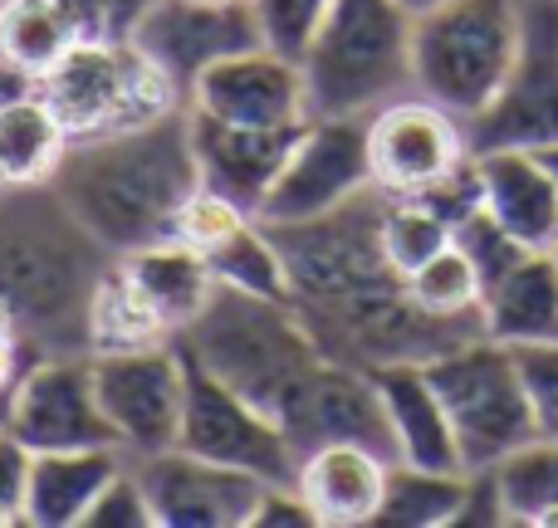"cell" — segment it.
I'll return each mask as SVG.
<instances>
[{"label": "cell", "instance_id": "cell-48", "mask_svg": "<svg viewBox=\"0 0 558 528\" xmlns=\"http://www.w3.org/2000/svg\"><path fill=\"white\" fill-rule=\"evenodd\" d=\"M10 5H15V0H0V20H5V10H10Z\"/></svg>", "mask_w": 558, "mask_h": 528}, {"label": "cell", "instance_id": "cell-5", "mask_svg": "<svg viewBox=\"0 0 558 528\" xmlns=\"http://www.w3.org/2000/svg\"><path fill=\"white\" fill-rule=\"evenodd\" d=\"M39 98L54 108L69 143L128 133L186 108V94L133 39H84L39 74Z\"/></svg>", "mask_w": 558, "mask_h": 528}, {"label": "cell", "instance_id": "cell-31", "mask_svg": "<svg viewBox=\"0 0 558 528\" xmlns=\"http://www.w3.org/2000/svg\"><path fill=\"white\" fill-rule=\"evenodd\" d=\"M206 265H211L216 284L241 288V294H255V298H275V304H294V298H289L284 260H279L270 231H265L260 221H245L231 241L206 250Z\"/></svg>", "mask_w": 558, "mask_h": 528}, {"label": "cell", "instance_id": "cell-41", "mask_svg": "<svg viewBox=\"0 0 558 528\" xmlns=\"http://www.w3.org/2000/svg\"><path fill=\"white\" fill-rule=\"evenodd\" d=\"M251 528H318V519L294 484H270L260 494V509H255Z\"/></svg>", "mask_w": 558, "mask_h": 528}, {"label": "cell", "instance_id": "cell-6", "mask_svg": "<svg viewBox=\"0 0 558 528\" xmlns=\"http://www.w3.org/2000/svg\"><path fill=\"white\" fill-rule=\"evenodd\" d=\"M520 49V0H451L412 20L416 94L461 123L490 108Z\"/></svg>", "mask_w": 558, "mask_h": 528}, {"label": "cell", "instance_id": "cell-38", "mask_svg": "<svg viewBox=\"0 0 558 528\" xmlns=\"http://www.w3.org/2000/svg\"><path fill=\"white\" fill-rule=\"evenodd\" d=\"M78 528H157L153 500H147L133 461H123V470L98 490V500L88 504V514H84V524Z\"/></svg>", "mask_w": 558, "mask_h": 528}, {"label": "cell", "instance_id": "cell-44", "mask_svg": "<svg viewBox=\"0 0 558 528\" xmlns=\"http://www.w3.org/2000/svg\"><path fill=\"white\" fill-rule=\"evenodd\" d=\"M157 0H104V10H108V35L113 39H128L137 29V20L153 10Z\"/></svg>", "mask_w": 558, "mask_h": 528}, {"label": "cell", "instance_id": "cell-10", "mask_svg": "<svg viewBox=\"0 0 558 528\" xmlns=\"http://www.w3.org/2000/svg\"><path fill=\"white\" fill-rule=\"evenodd\" d=\"M471 152L558 147V0H520V49L500 94L465 123Z\"/></svg>", "mask_w": 558, "mask_h": 528}, {"label": "cell", "instance_id": "cell-9", "mask_svg": "<svg viewBox=\"0 0 558 528\" xmlns=\"http://www.w3.org/2000/svg\"><path fill=\"white\" fill-rule=\"evenodd\" d=\"M383 206L387 192L367 186L363 196L333 206V211L314 216V221L294 225H265L284 260L289 298L294 304H324V298H343L357 288L392 284V265L383 255Z\"/></svg>", "mask_w": 558, "mask_h": 528}, {"label": "cell", "instance_id": "cell-8", "mask_svg": "<svg viewBox=\"0 0 558 528\" xmlns=\"http://www.w3.org/2000/svg\"><path fill=\"white\" fill-rule=\"evenodd\" d=\"M426 377L451 416L465 475L495 470L505 455H514L539 435L514 347L495 343V337H475V343L426 363Z\"/></svg>", "mask_w": 558, "mask_h": 528}, {"label": "cell", "instance_id": "cell-28", "mask_svg": "<svg viewBox=\"0 0 558 528\" xmlns=\"http://www.w3.org/2000/svg\"><path fill=\"white\" fill-rule=\"evenodd\" d=\"M69 137L45 98H20L0 108V186H39L54 176Z\"/></svg>", "mask_w": 558, "mask_h": 528}, {"label": "cell", "instance_id": "cell-11", "mask_svg": "<svg viewBox=\"0 0 558 528\" xmlns=\"http://www.w3.org/2000/svg\"><path fill=\"white\" fill-rule=\"evenodd\" d=\"M88 363H94L98 406L118 431L123 455L172 451L186 406V357L177 337L128 353H88Z\"/></svg>", "mask_w": 558, "mask_h": 528}, {"label": "cell", "instance_id": "cell-27", "mask_svg": "<svg viewBox=\"0 0 558 528\" xmlns=\"http://www.w3.org/2000/svg\"><path fill=\"white\" fill-rule=\"evenodd\" d=\"M88 353H128V347H157L172 343L167 318L153 308V298L133 284L123 260L104 269V279L88 294V318H84Z\"/></svg>", "mask_w": 558, "mask_h": 528}, {"label": "cell", "instance_id": "cell-49", "mask_svg": "<svg viewBox=\"0 0 558 528\" xmlns=\"http://www.w3.org/2000/svg\"><path fill=\"white\" fill-rule=\"evenodd\" d=\"M549 255H554V265H558V245H554V250H549Z\"/></svg>", "mask_w": 558, "mask_h": 528}, {"label": "cell", "instance_id": "cell-21", "mask_svg": "<svg viewBox=\"0 0 558 528\" xmlns=\"http://www.w3.org/2000/svg\"><path fill=\"white\" fill-rule=\"evenodd\" d=\"M387 470H392V461H383V455L348 441H328L299 455L294 490L314 509L318 528H373L377 509H383Z\"/></svg>", "mask_w": 558, "mask_h": 528}, {"label": "cell", "instance_id": "cell-45", "mask_svg": "<svg viewBox=\"0 0 558 528\" xmlns=\"http://www.w3.org/2000/svg\"><path fill=\"white\" fill-rule=\"evenodd\" d=\"M397 5L407 10V15H432V10H441V5H451V0H397Z\"/></svg>", "mask_w": 558, "mask_h": 528}, {"label": "cell", "instance_id": "cell-39", "mask_svg": "<svg viewBox=\"0 0 558 528\" xmlns=\"http://www.w3.org/2000/svg\"><path fill=\"white\" fill-rule=\"evenodd\" d=\"M514 363H520L524 392H530L534 431L539 441H558V343L514 347Z\"/></svg>", "mask_w": 558, "mask_h": 528}, {"label": "cell", "instance_id": "cell-29", "mask_svg": "<svg viewBox=\"0 0 558 528\" xmlns=\"http://www.w3.org/2000/svg\"><path fill=\"white\" fill-rule=\"evenodd\" d=\"M495 494H500L505 524L524 528H558V441L520 445L490 470Z\"/></svg>", "mask_w": 558, "mask_h": 528}, {"label": "cell", "instance_id": "cell-42", "mask_svg": "<svg viewBox=\"0 0 558 528\" xmlns=\"http://www.w3.org/2000/svg\"><path fill=\"white\" fill-rule=\"evenodd\" d=\"M35 357H25V337H20V333H0V421H5L10 392H15V382L25 377V367L35 363Z\"/></svg>", "mask_w": 558, "mask_h": 528}, {"label": "cell", "instance_id": "cell-19", "mask_svg": "<svg viewBox=\"0 0 558 528\" xmlns=\"http://www.w3.org/2000/svg\"><path fill=\"white\" fill-rule=\"evenodd\" d=\"M289 441H294L299 455L328 441H348L397 465V435H392V421H387V402L377 392V377L363 372V367L333 363V357L318 367L314 386H308L304 406H299L294 426H289Z\"/></svg>", "mask_w": 558, "mask_h": 528}, {"label": "cell", "instance_id": "cell-20", "mask_svg": "<svg viewBox=\"0 0 558 528\" xmlns=\"http://www.w3.org/2000/svg\"><path fill=\"white\" fill-rule=\"evenodd\" d=\"M299 133H304V123L299 127H245V123H221V118L192 108V152H196L202 186L255 216L265 192H270V182L279 176V167H284L289 147L299 143Z\"/></svg>", "mask_w": 558, "mask_h": 528}, {"label": "cell", "instance_id": "cell-1", "mask_svg": "<svg viewBox=\"0 0 558 528\" xmlns=\"http://www.w3.org/2000/svg\"><path fill=\"white\" fill-rule=\"evenodd\" d=\"M49 186L108 255L172 241L177 211L202 186L192 152V108H177L128 133L69 143Z\"/></svg>", "mask_w": 558, "mask_h": 528}, {"label": "cell", "instance_id": "cell-50", "mask_svg": "<svg viewBox=\"0 0 558 528\" xmlns=\"http://www.w3.org/2000/svg\"><path fill=\"white\" fill-rule=\"evenodd\" d=\"M211 5H221V0H211Z\"/></svg>", "mask_w": 558, "mask_h": 528}, {"label": "cell", "instance_id": "cell-26", "mask_svg": "<svg viewBox=\"0 0 558 528\" xmlns=\"http://www.w3.org/2000/svg\"><path fill=\"white\" fill-rule=\"evenodd\" d=\"M123 269L133 274V284L153 298V308L167 318L172 337L211 304L216 294V274L206 265L202 250L182 241H162V245H147V250H133V255H118Z\"/></svg>", "mask_w": 558, "mask_h": 528}, {"label": "cell", "instance_id": "cell-34", "mask_svg": "<svg viewBox=\"0 0 558 528\" xmlns=\"http://www.w3.org/2000/svg\"><path fill=\"white\" fill-rule=\"evenodd\" d=\"M407 294L426 308V314H441V318H481V304H485V288H481V274L475 265L456 250V241L446 245L441 255H432L416 274L402 279Z\"/></svg>", "mask_w": 558, "mask_h": 528}, {"label": "cell", "instance_id": "cell-46", "mask_svg": "<svg viewBox=\"0 0 558 528\" xmlns=\"http://www.w3.org/2000/svg\"><path fill=\"white\" fill-rule=\"evenodd\" d=\"M0 333H15V318H10V304L0 298Z\"/></svg>", "mask_w": 558, "mask_h": 528}, {"label": "cell", "instance_id": "cell-12", "mask_svg": "<svg viewBox=\"0 0 558 528\" xmlns=\"http://www.w3.org/2000/svg\"><path fill=\"white\" fill-rule=\"evenodd\" d=\"M177 451H192V455H202V461L251 470L270 484H294V475H299L294 441L279 431L260 406H251L241 392H231L221 377L206 372L196 357H186V406H182Z\"/></svg>", "mask_w": 558, "mask_h": 528}, {"label": "cell", "instance_id": "cell-43", "mask_svg": "<svg viewBox=\"0 0 558 528\" xmlns=\"http://www.w3.org/2000/svg\"><path fill=\"white\" fill-rule=\"evenodd\" d=\"M39 94V74L35 69H25L20 59H10L5 49H0V108L5 103H20V98H35Z\"/></svg>", "mask_w": 558, "mask_h": 528}, {"label": "cell", "instance_id": "cell-23", "mask_svg": "<svg viewBox=\"0 0 558 528\" xmlns=\"http://www.w3.org/2000/svg\"><path fill=\"white\" fill-rule=\"evenodd\" d=\"M377 392L387 402V421L397 435V461L416 465V470H446V475H465L461 465V445H456L451 416H446L441 396H436L432 377L422 363H397V367H377Z\"/></svg>", "mask_w": 558, "mask_h": 528}, {"label": "cell", "instance_id": "cell-30", "mask_svg": "<svg viewBox=\"0 0 558 528\" xmlns=\"http://www.w3.org/2000/svg\"><path fill=\"white\" fill-rule=\"evenodd\" d=\"M471 475H446V470H416V465L397 461L387 470L383 509L373 528H446L461 519Z\"/></svg>", "mask_w": 558, "mask_h": 528}, {"label": "cell", "instance_id": "cell-40", "mask_svg": "<svg viewBox=\"0 0 558 528\" xmlns=\"http://www.w3.org/2000/svg\"><path fill=\"white\" fill-rule=\"evenodd\" d=\"M29 445L15 431L0 426V509L20 524V504H25V480H29Z\"/></svg>", "mask_w": 558, "mask_h": 528}, {"label": "cell", "instance_id": "cell-32", "mask_svg": "<svg viewBox=\"0 0 558 528\" xmlns=\"http://www.w3.org/2000/svg\"><path fill=\"white\" fill-rule=\"evenodd\" d=\"M74 45L78 39L69 29L64 10H59V0H15L0 20V49L10 59H20L25 69H35V74L54 69Z\"/></svg>", "mask_w": 558, "mask_h": 528}, {"label": "cell", "instance_id": "cell-2", "mask_svg": "<svg viewBox=\"0 0 558 528\" xmlns=\"http://www.w3.org/2000/svg\"><path fill=\"white\" fill-rule=\"evenodd\" d=\"M113 260L49 182L0 186V298L39 357L88 353V294Z\"/></svg>", "mask_w": 558, "mask_h": 528}, {"label": "cell", "instance_id": "cell-17", "mask_svg": "<svg viewBox=\"0 0 558 528\" xmlns=\"http://www.w3.org/2000/svg\"><path fill=\"white\" fill-rule=\"evenodd\" d=\"M128 39L153 64H162L182 84L186 98H192V84L211 64L265 45L251 0H221V5H211V0H157Z\"/></svg>", "mask_w": 558, "mask_h": 528}, {"label": "cell", "instance_id": "cell-18", "mask_svg": "<svg viewBox=\"0 0 558 528\" xmlns=\"http://www.w3.org/2000/svg\"><path fill=\"white\" fill-rule=\"evenodd\" d=\"M186 103L196 113H211L221 123L245 127H299L308 123V94L299 59L275 54L270 45L241 49V54L211 64L192 84Z\"/></svg>", "mask_w": 558, "mask_h": 528}, {"label": "cell", "instance_id": "cell-14", "mask_svg": "<svg viewBox=\"0 0 558 528\" xmlns=\"http://www.w3.org/2000/svg\"><path fill=\"white\" fill-rule=\"evenodd\" d=\"M5 431H15L29 451H88V445H118L94 392V363L88 353H45L25 367L5 402ZM123 451V445H118Z\"/></svg>", "mask_w": 558, "mask_h": 528}, {"label": "cell", "instance_id": "cell-47", "mask_svg": "<svg viewBox=\"0 0 558 528\" xmlns=\"http://www.w3.org/2000/svg\"><path fill=\"white\" fill-rule=\"evenodd\" d=\"M544 167H549V172H554V182H558V147H544Z\"/></svg>", "mask_w": 558, "mask_h": 528}, {"label": "cell", "instance_id": "cell-22", "mask_svg": "<svg viewBox=\"0 0 558 528\" xmlns=\"http://www.w3.org/2000/svg\"><path fill=\"white\" fill-rule=\"evenodd\" d=\"M485 182V211L524 245V250H554L558 245V182L539 152L500 147L475 152Z\"/></svg>", "mask_w": 558, "mask_h": 528}, {"label": "cell", "instance_id": "cell-36", "mask_svg": "<svg viewBox=\"0 0 558 528\" xmlns=\"http://www.w3.org/2000/svg\"><path fill=\"white\" fill-rule=\"evenodd\" d=\"M328 5H333V0H251L255 20H260L265 45H270L275 54H284V59H304L308 39L318 35Z\"/></svg>", "mask_w": 558, "mask_h": 528}, {"label": "cell", "instance_id": "cell-13", "mask_svg": "<svg viewBox=\"0 0 558 528\" xmlns=\"http://www.w3.org/2000/svg\"><path fill=\"white\" fill-rule=\"evenodd\" d=\"M373 186L367 167V118H308L299 143L289 147L284 167L265 192L255 221L294 225L353 201Z\"/></svg>", "mask_w": 558, "mask_h": 528}, {"label": "cell", "instance_id": "cell-35", "mask_svg": "<svg viewBox=\"0 0 558 528\" xmlns=\"http://www.w3.org/2000/svg\"><path fill=\"white\" fill-rule=\"evenodd\" d=\"M451 241H456V250H461L465 260L475 265V274H481V288H485V294H490V288L500 284V279L510 274V269L520 265L524 255H534V250H524V245L514 241V235L505 231V225L495 221L490 211H485V206H481L475 216H465L461 225H456Z\"/></svg>", "mask_w": 558, "mask_h": 528}, {"label": "cell", "instance_id": "cell-15", "mask_svg": "<svg viewBox=\"0 0 558 528\" xmlns=\"http://www.w3.org/2000/svg\"><path fill=\"white\" fill-rule=\"evenodd\" d=\"M133 470L153 500L157 528H251L270 480L235 465L202 461L192 451L133 455Z\"/></svg>", "mask_w": 558, "mask_h": 528}, {"label": "cell", "instance_id": "cell-33", "mask_svg": "<svg viewBox=\"0 0 558 528\" xmlns=\"http://www.w3.org/2000/svg\"><path fill=\"white\" fill-rule=\"evenodd\" d=\"M377 235H383V255L397 279L416 274L432 255H441L451 245V225L436 211H426L422 201H412V196H387Z\"/></svg>", "mask_w": 558, "mask_h": 528}, {"label": "cell", "instance_id": "cell-4", "mask_svg": "<svg viewBox=\"0 0 558 528\" xmlns=\"http://www.w3.org/2000/svg\"><path fill=\"white\" fill-rule=\"evenodd\" d=\"M299 69L308 118H373L416 94L412 15L397 0H333Z\"/></svg>", "mask_w": 558, "mask_h": 528}, {"label": "cell", "instance_id": "cell-37", "mask_svg": "<svg viewBox=\"0 0 558 528\" xmlns=\"http://www.w3.org/2000/svg\"><path fill=\"white\" fill-rule=\"evenodd\" d=\"M245 221H255L251 211H241L235 201H226V196H216V192H206V186H196L192 196H186V206L177 211V231H172V241H182V245H192V250H216L221 241H231L235 231H241Z\"/></svg>", "mask_w": 558, "mask_h": 528}, {"label": "cell", "instance_id": "cell-3", "mask_svg": "<svg viewBox=\"0 0 558 528\" xmlns=\"http://www.w3.org/2000/svg\"><path fill=\"white\" fill-rule=\"evenodd\" d=\"M177 347L196 357L211 377H221L231 392H241L251 406H260L284 435L318 367L328 363L294 304L255 298L226 284H216L211 304L177 333Z\"/></svg>", "mask_w": 558, "mask_h": 528}, {"label": "cell", "instance_id": "cell-24", "mask_svg": "<svg viewBox=\"0 0 558 528\" xmlns=\"http://www.w3.org/2000/svg\"><path fill=\"white\" fill-rule=\"evenodd\" d=\"M128 455L118 445H88V451H39L29 455V480L20 524L29 528H78L88 504L108 480L123 470Z\"/></svg>", "mask_w": 558, "mask_h": 528}, {"label": "cell", "instance_id": "cell-7", "mask_svg": "<svg viewBox=\"0 0 558 528\" xmlns=\"http://www.w3.org/2000/svg\"><path fill=\"white\" fill-rule=\"evenodd\" d=\"M314 343L324 357L348 367H397V363H436V357L456 353V347L485 337V318H441L426 314L402 279L377 288H357L343 298H324V304H294Z\"/></svg>", "mask_w": 558, "mask_h": 528}, {"label": "cell", "instance_id": "cell-16", "mask_svg": "<svg viewBox=\"0 0 558 528\" xmlns=\"http://www.w3.org/2000/svg\"><path fill=\"white\" fill-rule=\"evenodd\" d=\"M471 157L465 123L422 94L392 98L367 118V167L387 196H416Z\"/></svg>", "mask_w": 558, "mask_h": 528}, {"label": "cell", "instance_id": "cell-25", "mask_svg": "<svg viewBox=\"0 0 558 528\" xmlns=\"http://www.w3.org/2000/svg\"><path fill=\"white\" fill-rule=\"evenodd\" d=\"M485 337L505 347L558 343V265L549 250L524 255L481 304Z\"/></svg>", "mask_w": 558, "mask_h": 528}]
</instances>
